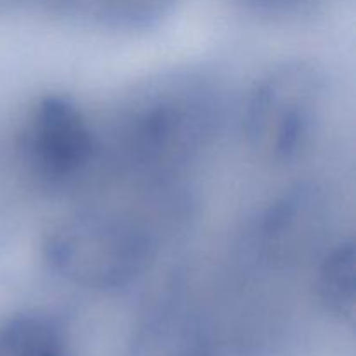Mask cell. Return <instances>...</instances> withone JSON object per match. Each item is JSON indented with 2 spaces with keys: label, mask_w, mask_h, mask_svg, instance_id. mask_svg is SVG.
<instances>
[{
  "label": "cell",
  "mask_w": 356,
  "mask_h": 356,
  "mask_svg": "<svg viewBox=\"0 0 356 356\" xmlns=\"http://www.w3.org/2000/svg\"><path fill=\"white\" fill-rule=\"evenodd\" d=\"M174 0H90L99 19L117 26H141L159 19Z\"/></svg>",
  "instance_id": "obj_7"
},
{
  "label": "cell",
  "mask_w": 356,
  "mask_h": 356,
  "mask_svg": "<svg viewBox=\"0 0 356 356\" xmlns=\"http://www.w3.org/2000/svg\"><path fill=\"white\" fill-rule=\"evenodd\" d=\"M99 149L86 113L58 94L40 97L28 110L17 134V152L30 174L63 184L86 172Z\"/></svg>",
  "instance_id": "obj_4"
},
{
  "label": "cell",
  "mask_w": 356,
  "mask_h": 356,
  "mask_svg": "<svg viewBox=\"0 0 356 356\" xmlns=\"http://www.w3.org/2000/svg\"><path fill=\"white\" fill-rule=\"evenodd\" d=\"M211 127L204 92L191 86H162L120 115L115 148L134 170L160 172L184 163Z\"/></svg>",
  "instance_id": "obj_2"
},
{
  "label": "cell",
  "mask_w": 356,
  "mask_h": 356,
  "mask_svg": "<svg viewBox=\"0 0 356 356\" xmlns=\"http://www.w3.org/2000/svg\"><path fill=\"white\" fill-rule=\"evenodd\" d=\"M153 238L132 216L83 211L56 222L44 257L66 282L89 291H115L141 277L153 259Z\"/></svg>",
  "instance_id": "obj_1"
},
{
  "label": "cell",
  "mask_w": 356,
  "mask_h": 356,
  "mask_svg": "<svg viewBox=\"0 0 356 356\" xmlns=\"http://www.w3.org/2000/svg\"><path fill=\"white\" fill-rule=\"evenodd\" d=\"M325 83L315 66L287 61L264 73L245 104L247 141L264 160L287 162L312 139L322 117Z\"/></svg>",
  "instance_id": "obj_3"
},
{
  "label": "cell",
  "mask_w": 356,
  "mask_h": 356,
  "mask_svg": "<svg viewBox=\"0 0 356 356\" xmlns=\"http://www.w3.org/2000/svg\"><path fill=\"white\" fill-rule=\"evenodd\" d=\"M0 356H68L61 323L42 313H23L0 323Z\"/></svg>",
  "instance_id": "obj_5"
},
{
  "label": "cell",
  "mask_w": 356,
  "mask_h": 356,
  "mask_svg": "<svg viewBox=\"0 0 356 356\" xmlns=\"http://www.w3.org/2000/svg\"><path fill=\"white\" fill-rule=\"evenodd\" d=\"M316 294L327 312L353 318L356 296V256L353 242H341L323 257L316 277Z\"/></svg>",
  "instance_id": "obj_6"
},
{
  "label": "cell",
  "mask_w": 356,
  "mask_h": 356,
  "mask_svg": "<svg viewBox=\"0 0 356 356\" xmlns=\"http://www.w3.org/2000/svg\"><path fill=\"white\" fill-rule=\"evenodd\" d=\"M254 6L261 7V9L268 10H285L289 7H294L298 3H301L302 0H249Z\"/></svg>",
  "instance_id": "obj_8"
}]
</instances>
